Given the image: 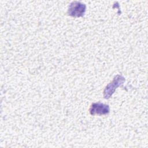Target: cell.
<instances>
[{
    "label": "cell",
    "mask_w": 148,
    "mask_h": 148,
    "mask_svg": "<svg viewBox=\"0 0 148 148\" xmlns=\"http://www.w3.org/2000/svg\"><path fill=\"white\" fill-rule=\"evenodd\" d=\"M125 82V78L120 75H116L113 80L110 82L105 88L103 91V97L105 99L109 98L114 92L116 89L123 84Z\"/></svg>",
    "instance_id": "6da1fadb"
},
{
    "label": "cell",
    "mask_w": 148,
    "mask_h": 148,
    "mask_svg": "<svg viewBox=\"0 0 148 148\" xmlns=\"http://www.w3.org/2000/svg\"><path fill=\"white\" fill-rule=\"evenodd\" d=\"M86 8V6L84 3L78 1H73L69 6L68 14L72 17H82L85 13Z\"/></svg>",
    "instance_id": "7a4b0ae2"
},
{
    "label": "cell",
    "mask_w": 148,
    "mask_h": 148,
    "mask_svg": "<svg viewBox=\"0 0 148 148\" xmlns=\"http://www.w3.org/2000/svg\"><path fill=\"white\" fill-rule=\"evenodd\" d=\"M110 112V108L108 105L101 102H95L92 103L90 108V113L91 115L107 114Z\"/></svg>",
    "instance_id": "3957f363"
}]
</instances>
